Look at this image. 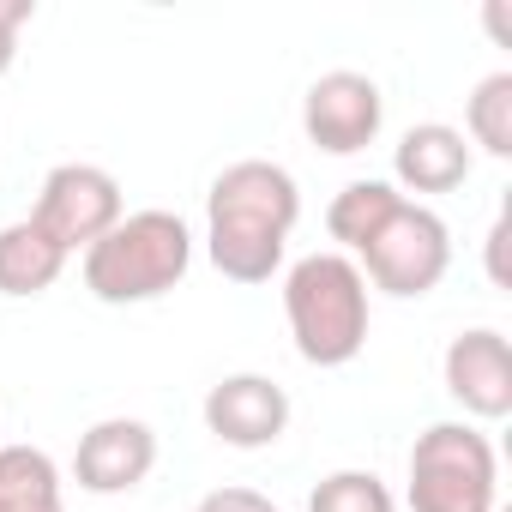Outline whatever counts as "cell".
I'll list each match as a JSON object with an SVG mask.
<instances>
[{"mask_svg": "<svg viewBox=\"0 0 512 512\" xmlns=\"http://www.w3.org/2000/svg\"><path fill=\"white\" fill-rule=\"evenodd\" d=\"M302 217V187L272 157L229 163L205 193V253L229 284H272L284 272L290 229Z\"/></svg>", "mask_w": 512, "mask_h": 512, "instance_id": "cell-1", "label": "cell"}, {"mask_svg": "<svg viewBox=\"0 0 512 512\" xmlns=\"http://www.w3.org/2000/svg\"><path fill=\"white\" fill-rule=\"evenodd\" d=\"M284 320L308 368H350L368 344V278L350 253L326 247L284 272Z\"/></svg>", "mask_w": 512, "mask_h": 512, "instance_id": "cell-2", "label": "cell"}, {"mask_svg": "<svg viewBox=\"0 0 512 512\" xmlns=\"http://www.w3.org/2000/svg\"><path fill=\"white\" fill-rule=\"evenodd\" d=\"M193 266V229L175 211H127L97 247L79 253L85 290L103 308H139L169 296Z\"/></svg>", "mask_w": 512, "mask_h": 512, "instance_id": "cell-3", "label": "cell"}, {"mask_svg": "<svg viewBox=\"0 0 512 512\" xmlns=\"http://www.w3.org/2000/svg\"><path fill=\"white\" fill-rule=\"evenodd\" d=\"M410 512H494L500 506V458L494 440L470 422H434L410 446Z\"/></svg>", "mask_w": 512, "mask_h": 512, "instance_id": "cell-4", "label": "cell"}, {"mask_svg": "<svg viewBox=\"0 0 512 512\" xmlns=\"http://www.w3.org/2000/svg\"><path fill=\"white\" fill-rule=\"evenodd\" d=\"M356 272L398 302H422L428 290H440V278L452 272V229L440 223V211L428 205H398L386 217V229L356 253Z\"/></svg>", "mask_w": 512, "mask_h": 512, "instance_id": "cell-5", "label": "cell"}, {"mask_svg": "<svg viewBox=\"0 0 512 512\" xmlns=\"http://www.w3.org/2000/svg\"><path fill=\"white\" fill-rule=\"evenodd\" d=\"M121 217H127L121 181L109 169H97V163H55L43 175L37 205H31V223L67 253V260H73V253H85V247H97Z\"/></svg>", "mask_w": 512, "mask_h": 512, "instance_id": "cell-6", "label": "cell"}, {"mask_svg": "<svg viewBox=\"0 0 512 512\" xmlns=\"http://www.w3.org/2000/svg\"><path fill=\"white\" fill-rule=\"evenodd\" d=\"M380 127H386V97H380V85L368 73H350V67L320 73L308 85V97H302V133L326 157L368 151L380 139Z\"/></svg>", "mask_w": 512, "mask_h": 512, "instance_id": "cell-7", "label": "cell"}, {"mask_svg": "<svg viewBox=\"0 0 512 512\" xmlns=\"http://www.w3.org/2000/svg\"><path fill=\"white\" fill-rule=\"evenodd\" d=\"M199 416H205V434L211 440H223L235 452H266L290 428V392L272 374H223L205 392Z\"/></svg>", "mask_w": 512, "mask_h": 512, "instance_id": "cell-8", "label": "cell"}, {"mask_svg": "<svg viewBox=\"0 0 512 512\" xmlns=\"http://www.w3.org/2000/svg\"><path fill=\"white\" fill-rule=\"evenodd\" d=\"M440 374H446V398L476 416V422H500L512 416V350L494 326H470L446 344L440 356Z\"/></svg>", "mask_w": 512, "mask_h": 512, "instance_id": "cell-9", "label": "cell"}, {"mask_svg": "<svg viewBox=\"0 0 512 512\" xmlns=\"http://www.w3.org/2000/svg\"><path fill=\"white\" fill-rule=\"evenodd\" d=\"M157 470V434L139 416H103L79 434L73 482L85 494H133Z\"/></svg>", "mask_w": 512, "mask_h": 512, "instance_id": "cell-10", "label": "cell"}, {"mask_svg": "<svg viewBox=\"0 0 512 512\" xmlns=\"http://www.w3.org/2000/svg\"><path fill=\"white\" fill-rule=\"evenodd\" d=\"M470 139L446 121H416L398 145H392V181L410 193H452L470 181Z\"/></svg>", "mask_w": 512, "mask_h": 512, "instance_id": "cell-11", "label": "cell"}, {"mask_svg": "<svg viewBox=\"0 0 512 512\" xmlns=\"http://www.w3.org/2000/svg\"><path fill=\"white\" fill-rule=\"evenodd\" d=\"M67 272V253L31 223H7L0 229V296H13V302H31V296H49Z\"/></svg>", "mask_w": 512, "mask_h": 512, "instance_id": "cell-12", "label": "cell"}, {"mask_svg": "<svg viewBox=\"0 0 512 512\" xmlns=\"http://www.w3.org/2000/svg\"><path fill=\"white\" fill-rule=\"evenodd\" d=\"M61 464L43 446H0V512H67Z\"/></svg>", "mask_w": 512, "mask_h": 512, "instance_id": "cell-13", "label": "cell"}, {"mask_svg": "<svg viewBox=\"0 0 512 512\" xmlns=\"http://www.w3.org/2000/svg\"><path fill=\"white\" fill-rule=\"evenodd\" d=\"M404 205V193L392 187V181H350V187H338V199L326 205V235L338 241V253H356L386 229V217Z\"/></svg>", "mask_w": 512, "mask_h": 512, "instance_id": "cell-14", "label": "cell"}, {"mask_svg": "<svg viewBox=\"0 0 512 512\" xmlns=\"http://www.w3.org/2000/svg\"><path fill=\"white\" fill-rule=\"evenodd\" d=\"M464 139L488 157H512V73H488L464 103Z\"/></svg>", "mask_w": 512, "mask_h": 512, "instance_id": "cell-15", "label": "cell"}, {"mask_svg": "<svg viewBox=\"0 0 512 512\" xmlns=\"http://www.w3.org/2000/svg\"><path fill=\"white\" fill-rule=\"evenodd\" d=\"M308 512H398V500L374 470H332L308 494Z\"/></svg>", "mask_w": 512, "mask_h": 512, "instance_id": "cell-16", "label": "cell"}, {"mask_svg": "<svg viewBox=\"0 0 512 512\" xmlns=\"http://www.w3.org/2000/svg\"><path fill=\"white\" fill-rule=\"evenodd\" d=\"M31 0H0V79L13 73V61H19V25H31Z\"/></svg>", "mask_w": 512, "mask_h": 512, "instance_id": "cell-17", "label": "cell"}, {"mask_svg": "<svg viewBox=\"0 0 512 512\" xmlns=\"http://www.w3.org/2000/svg\"><path fill=\"white\" fill-rule=\"evenodd\" d=\"M193 512H284V506H272L266 494H253V488H211Z\"/></svg>", "mask_w": 512, "mask_h": 512, "instance_id": "cell-18", "label": "cell"}, {"mask_svg": "<svg viewBox=\"0 0 512 512\" xmlns=\"http://www.w3.org/2000/svg\"><path fill=\"white\" fill-rule=\"evenodd\" d=\"M500 253H506V211H500L494 229H488V278H494V284H506V260H500Z\"/></svg>", "mask_w": 512, "mask_h": 512, "instance_id": "cell-19", "label": "cell"}]
</instances>
